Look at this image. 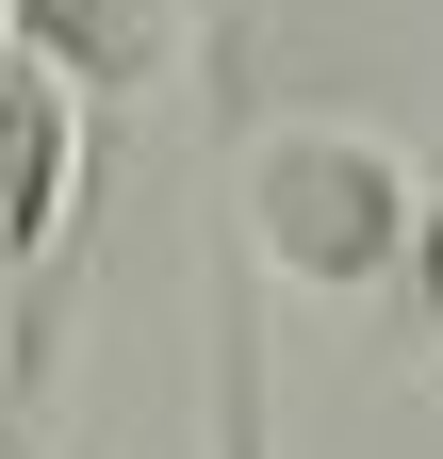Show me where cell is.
I'll list each match as a JSON object with an SVG mask.
<instances>
[{
	"label": "cell",
	"instance_id": "3",
	"mask_svg": "<svg viewBox=\"0 0 443 459\" xmlns=\"http://www.w3.org/2000/svg\"><path fill=\"white\" fill-rule=\"evenodd\" d=\"M0 49L49 66L66 99H132L164 66V0H0Z\"/></svg>",
	"mask_w": 443,
	"mask_h": 459
},
{
	"label": "cell",
	"instance_id": "1",
	"mask_svg": "<svg viewBox=\"0 0 443 459\" xmlns=\"http://www.w3.org/2000/svg\"><path fill=\"white\" fill-rule=\"evenodd\" d=\"M411 213H427V181L378 132H345V115H296V132H263V164H247V247L280 279H312V296H378V279L411 263Z\"/></svg>",
	"mask_w": 443,
	"mask_h": 459
},
{
	"label": "cell",
	"instance_id": "2",
	"mask_svg": "<svg viewBox=\"0 0 443 459\" xmlns=\"http://www.w3.org/2000/svg\"><path fill=\"white\" fill-rule=\"evenodd\" d=\"M66 213H83V99L0 49V279H17V411L49 377V328H66ZM0 411V427H17Z\"/></svg>",
	"mask_w": 443,
	"mask_h": 459
}]
</instances>
